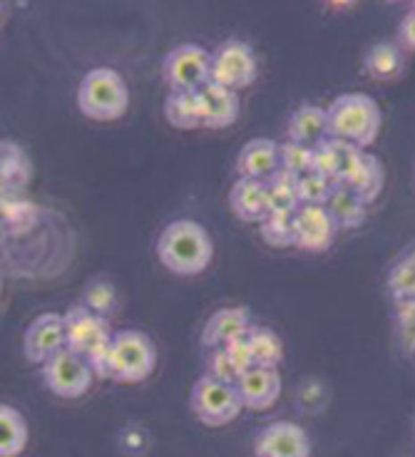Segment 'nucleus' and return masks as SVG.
Here are the masks:
<instances>
[{"instance_id":"obj_15","label":"nucleus","mask_w":415,"mask_h":457,"mask_svg":"<svg viewBox=\"0 0 415 457\" xmlns=\"http://www.w3.org/2000/svg\"><path fill=\"white\" fill-rule=\"evenodd\" d=\"M252 311L246 306H221L209 313L202 328V345L204 348H221L252 328Z\"/></svg>"},{"instance_id":"obj_5","label":"nucleus","mask_w":415,"mask_h":457,"mask_svg":"<svg viewBox=\"0 0 415 457\" xmlns=\"http://www.w3.org/2000/svg\"><path fill=\"white\" fill-rule=\"evenodd\" d=\"M189 408L196 415V420H202L209 428H220L239 418L244 403L237 386L202 376L189 390Z\"/></svg>"},{"instance_id":"obj_36","label":"nucleus","mask_w":415,"mask_h":457,"mask_svg":"<svg viewBox=\"0 0 415 457\" xmlns=\"http://www.w3.org/2000/svg\"><path fill=\"white\" fill-rule=\"evenodd\" d=\"M398 46L405 47V50H415V11L405 12L398 23Z\"/></svg>"},{"instance_id":"obj_16","label":"nucleus","mask_w":415,"mask_h":457,"mask_svg":"<svg viewBox=\"0 0 415 457\" xmlns=\"http://www.w3.org/2000/svg\"><path fill=\"white\" fill-rule=\"evenodd\" d=\"M286 135L306 147H316L328 137V110L316 103L296 104L294 112L288 114Z\"/></svg>"},{"instance_id":"obj_18","label":"nucleus","mask_w":415,"mask_h":457,"mask_svg":"<svg viewBox=\"0 0 415 457\" xmlns=\"http://www.w3.org/2000/svg\"><path fill=\"white\" fill-rule=\"evenodd\" d=\"M231 212L244 221H261L269 214L266 204V182L239 177L229 189Z\"/></svg>"},{"instance_id":"obj_12","label":"nucleus","mask_w":415,"mask_h":457,"mask_svg":"<svg viewBox=\"0 0 415 457\" xmlns=\"http://www.w3.org/2000/svg\"><path fill=\"white\" fill-rule=\"evenodd\" d=\"M341 228L326 204H301L296 212V246L303 252L331 249Z\"/></svg>"},{"instance_id":"obj_11","label":"nucleus","mask_w":415,"mask_h":457,"mask_svg":"<svg viewBox=\"0 0 415 457\" xmlns=\"http://www.w3.org/2000/svg\"><path fill=\"white\" fill-rule=\"evenodd\" d=\"M62 348H68V331H65V316L55 311H46L30 320L25 328L23 351L28 361L33 363H47L53 355H58Z\"/></svg>"},{"instance_id":"obj_13","label":"nucleus","mask_w":415,"mask_h":457,"mask_svg":"<svg viewBox=\"0 0 415 457\" xmlns=\"http://www.w3.org/2000/svg\"><path fill=\"white\" fill-rule=\"evenodd\" d=\"M237 390L242 395L244 408L249 411H269L281 395V376L278 368L252 366L237 380Z\"/></svg>"},{"instance_id":"obj_22","label":"nucleus","mask_w":415,"mask_h":457,"mask_svg":"<svg viewBox=\"0 0 415 457\" xmlns=\"http://www.w3.org/2000/svg\"><path fill=\"white\" fill-rule=\"evenodd\" d=\"M0 179H3V195L21 192L30 179V160L25 149L12 139H3L0 145Z\"/></svg>"},{"instance_id":"obj_9","label":"nucleus","mask_w":415,"mask_h":457,"mask_svg":"<svg viewBox=\"0 0 415 457\" xmlns=\"http://www.w3.org/2000/svg\"><path fill=\"white\" fill-rule=\"evenodd\" d=\"M65 331H68V348L82 358H87L100 345L112 341L115 336L107 316L95 313L85 303H75L65 311Z\"/></svg>"},{"instance_id":"obj_35","label":"nucleus","mask_w":415,"mask_h":457,"mask_svg":"<svg viewBox=\"0 0 415 457\" xmlns=\"http://www.w3.org/2000/svg\"><path fill=\"white\" fill-rule=\"evenodd\" d=\"M112 338H115V336H112ZM85 361L93 368L95 378H110V380H112V341L100 345V348L93 351Z\"/></svg>"},{"instance_id":"obj_19","label":"nucleus","mask_w":415,"mask_h":457,"mask_svg":"<svg viewBox=\"0 0 415 457\" xmlns=\"http://www.w3.org/2000/svg\"><path fill=\"white\" fill-rule=\"evenodd\" d=\"M164 117L170 125L179 129H195L204 127L207 112H204V100L199 90H170L164 100Z\"/></svg>"},{"instance_id":"obj_25","label":"nucleus","mask_w":415,"mask_h":457,"mask_svg":"<svg viewBox=\"0 0 415 457\" xmlns=\"http://www.w3.org/2000/svg\"><path fill=\"white\" fill-rule=\"evenodd\" d=\"M296 174L278 170L269 182H266V204L269 212H299V187H296Z\"/></svg>"},{"instance_id":"obj_28","label":"nucleus","mask_w":415,"mask_h":457,"mask_svg":"<svg viewBox=\"0 0 415 457\" xmlns=\"http://www.w3.org/2000/svg\"><path fill=\"white\" fill-rule=\"evenodd\" d=\"M386 284H388V291H391L395 301L415 296V246L408 249L398 262L393 263Z\"/></svg>"},{"instance_id":"obj_21","label":"nucleus","mask_w":415,"mask_h":457,"mask_svg":"<svg viewBox=\"0 0 415 457\" xmlns=\"http://www.w3.org/2000/svg\"><path fill=\"white\" fill-rule=\"evenodd\" d=\"M383 179H386V171H383L381 160L370 152H363V157L358 160L356 167L341 184L353 189L366 204H370V202H376V196L381 195Z\"/></svg>"},{"instance_id":"obj_32","label":"nucleus","mask_w":415,"mask_h":457,"mask_svg":"<svg viewBox=\"0 0 415 457\" xmlns=\"http://www.w3.org/2000/svg\"><path fill=\"white\" fill-rule=\"evenodd\" d=\"M204 376L221 380V383H231L237 386V380L242 376V370L237 368V363L231 361V355L227 353V348H209L207 353V368H204Z\"/></svg>"},{"instance_id":"obj_7","label":"nucleus","mask_w":415,"mask_h":457,"mask_svg":"<svg viewBox=\"0 0 415 457\" xmlns=\"http://www.w3.org/2000/svg\"><path fill=\"white\" fill-rule=\"evenodd\" d=\"M256 72L259 60L254 47L242 37H227L212 50V82L239 92L256 80Z\"/></svg>"},{"instance_id":"obj_20","label":"nucleus","mask_w":415,"mask_h":457,"mask_svg":"<svg viewBox=\"0 0 415 457\" xmlns=\"http://www.w3.org/2000/svg\"><path fill=\"white\" fill-rule=\"evenodd\" d=\"M363 70L376 80H395L398 75H403L405 55L403 47L391 40H378L366 50L363 55Z\"/></svg>"},{"instance_id":"obj_6","label":"nucleus","mask_w":415,"mask_h":457,"mask_svg":"<svg viewBox=\"0 0 415 457\" xmlns=\"http://www.w3.org/2000/svg\"><path fill=\"white\" fill-rule=\"evenodd\" d=\"M162 78L170 90H202L212 80V50L199 43H179L162 60Z\"/></svg>"},{"instance_id":"obj_34","label":"nucleus","mask_w":415,"mask_h":457,"mask_svg":"<svg viewBox=\"0 0 415 457\" xmlns=\"http://www.w3.org/2000/svg\"><path fill=\"white\" fill-rule=\"evenodd\" d=\"M224 348H227V353L231 355V361L237 363V368H239L242 373L254 366V353H252V341H249V331L242 333V336H237V338H234L231 343H227Z\"/></svg>"},{"instance_id":"obj_14","label":"nucleus","mask_w":415,"mask_h":457,"mask_svg":"<svg viewBox=\"0 0 415 457\" xmlns=\"http://www.w3.org/2000/svg\"><path fill=\"white\" fill-rule=\"evenodd\" d=\"M281 145L269 137L249 139L237 154V171L239 177L269 182L281 170Z\"/></svg>"},{"instance_id":"obj_30","label":"nucleus","mask_w":415,"mask_h":457,"mask_svg":"<svg viewBox=\"0 0 415 457\" xmlns=\"http://www.w3.org/2000/svg\"><path fill=\"white\" fill-rule=\"evenodd\" d=\"M296 187H299L301 204H326L336 184L331 179H326L319 171L309 170L296 179Z\"/></svg>"},{"instance_id":"obj_10","label":"nucleus","mask_w":415,"mask_h":457,"mask_svg":"<svg viewBox=\"0 0 415 457\" xmlns=\"http://www.w3.org/2000/svg\"><path fill=\"white\" fill-rule=\"evenodd\" d=\"M254 457H311V437L294 420H274L256 433Z\"/></svg>"},{"instance_id":"obj_33","label":"nucleus","mask_w":415,"mask_h":457,"mask_svg":"<svg viewBox=\"0 0 415 457\" xmlns=\"http://www.w3.org/2000/svg\"><path fill=\"white\" fill-rule=\"evenodd\" d=\"M278 149H281V170L284 171L301 177L303 171L311 170L313 147H306V145L294 142V139H284Z\"/></svg>"},{"instance_id":"obj_37","label":"nucleus","mask_w":415,"mask_h":457,"mask_svg":"<svg viewBox=\"0 0 415 457\" xmlns=\"http://www.w3.org/2000/svg\"><path fill=\"white\" fill-rule=\"evenodd\" d=\"M411 8H413V11H415V3H413V5H411Z\"/></svg>"},{"instance_id":"obj_29","label":"nucleus","mask_w":415,"mask_h":457,"mask_svg":"<svg viewBox=\"0 0 415 457\" xmlns=\"http://www.w3.org/2000/svg\"><path fill=\"white\" fill-rule=\"evenodd\" d=\"M87 309H93L95 313H112L117 306V291L115 286L110 284L107 278H93L90 284L85 286V291H82V301Z\"/></svg>"},{"instance_id":"obj_8","label":"nucleus","mask_w":415,"mask_h":457,"mask_svg":"<svg viewBox=\"0 0 415 457\" xmlns=\"http://www.w3.org/2000/svg\"><path fill=\"white\" fill-rule=\"evenodd\" d=\"M43 380L60 398H80L93 388L95 373L82 355L62 348L58 355L43 363Z\"/></svg>"},{"instance_id":"obj_4","label":"nucleus","mask_w":415,"mask_h":457,"mask_svg":"<svg viewBox=\"0 0 415 457\" xmlns=\"http://www.w3.org/2000/svg\"><path fill=\"white\" fill-rule=\"evenodd\" d=\"M157 366V348L145 331L125 328L112 338V380L139 383Z\"/></svg>"},{"instance_id":"obj_31","label":"nucleus","mask_w":415,"mask_h":457,"mask_svg":"<svg viewBox=\"0 0 415 457\" xmlns=\"http://www.w3.org/2000/svg\"><path fill=\"white\" fill-rule=\"evenodd\" d=\"M311 170L323 174L326 179H331L334 184H338V177H341V157H338V142L334 137H326L313 147Z\"/></svg>"},{"instance_id":"obj_1","label":"nucleus","mask_w":415,"mask_h":457,"mask_svg":"<svg viewBox=\"0 0 415 457\" xmlns=\"http://www.w3.org/2000/svg\"><path fill=\"white\" fill-rule=\"evenodd\" d=\"M157 256L172 274H202L214 259V241L196 219H172L157 237Z\"/></svg>"},{"instance_id":"obj_27","label":"nucleus","mask_w":415,"mask_h":457,"mask_svg":"<svg viewBox=\"0 0 415 457\" xmlns=\"http://www.w3.org/2000/svg\"><path fill=\"white\" fill-rule=\"evenodd\" d=\"M261 237L271 246H296V212H269L261 221Z\"/></svg>"},{"instance_id":"obj_2","label":"nucleus","mask_w":415,"mask_h":457,"mask_svg":"<svg viewBox=\"0 0 415 457\" xmlns=\"http://www.w3.org/2000/svg\"><path fill=\"white\" fill-rule=\"evenodd\" d=\"M326 110H328V137L344 139L366 149L381 132V107L366 92H341Z\"/></svg>"},{"instance_id":"obj_17","label":"nucleus","mask_w":415,"mask_h":457,"mask_svg":"<svg viewBox=\"0 0 415 457\" xmlns=\"http://www.w3.org/2000/svg\"><path fill=\"white\" fill-rule=\"evenodd\" d=\"M199 92H202V100H204V112H207L204 127L221 129V127H229L237 122L239 110H242L239 92L212 80H209Z\"/></svg>"},{"instance_id":"obj_24","label":"nucleus","mask_w":415,"mask_h":457,"mask_svg":"<svg viewBox=\"0 0 415 457\" xmlns=\"http://www.w3.org/2000/svg\"><path fill=\"white\" fill-rule=\"evenodd\" d=\"M28 420L12 405H0V457H18L28 445Z\"/></svg>"},{"instance_id":"obj_26","label":"nucleus","mask_w":415,"mask_h":457,"mask_svg":"<svg viewBox=\"0 0 415 457\" xmlns=\"http://www.w3.org/2000/svg\"><path fill=\"white\" fill-rule=\"evenodd\" d=\"M249 341H252V353H254V366L278 368L284 361V343L278 333L269 326L254 323L249 328Z\"/></svg>"},{"instance_id":"obj_3","label":"nucleus","mask_w":415,"mask_h":457,"mask_svg":"<svg viewBox=\"0 0 415 457\" xmlns=\"http://www.w3.org/2000/svg\"><path fill=\"white\" fill-rule=\"evenodd\" d=\"M75 100H78L80 112L90 120H100V122L117 120L128 112L129 87L115 68L97 65L82 75Z\"/></svg>"},{"instance_id":"obj_23","label":"nucleus","mask_w":415,"mask_h":457,"mask_svg":"<svg viewBox=\"0 0 415 457\" xmlns=\"http://www.w3.org/2000/svg\"><path fill=\"white\" fill-rule=\"evenodd\" d=\"M326 206H328V212H331L338 228H358L366 221V214H369V204L344 184H336Z\"/></svg>"}]
</instances>
